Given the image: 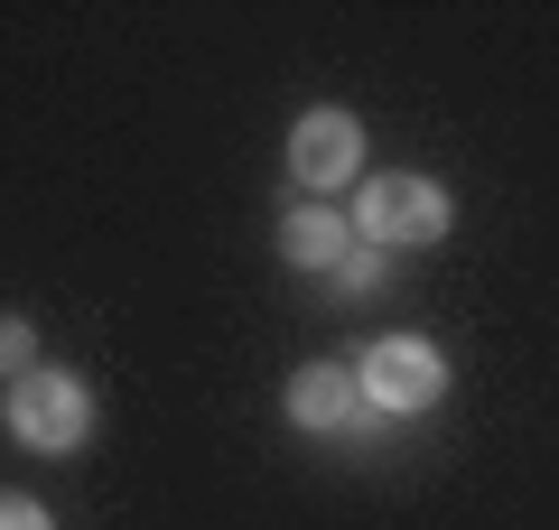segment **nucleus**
<instances>
[{"instance_id": "f03ea898", "label": "nucleus", "mask_w": 559, "mask_h": 530, "mask_svg": "<svg viewBox=\"0 0 559 530\" xmlns=\"http://www.w3.org/2000/svg\"><path fill=\"white\" fill-rule=\"evenodd\" d=\"M448 224H457V205H448L439 177H411V168H382L355 186V242H373V252H411V242H439Z\"/></svg>"}, {"instance_id": "1a4fd4ad", "label": "nucleus", "mask_w": 559, "mask_h": 530, "mask_svg": "<svg viewBox=\"0 0 559 530\" xmlns=\"http://www.w3.org/2000/svg\"><path fill=\"white\" fill-rule=\"evenodd\" d=\"M0 530H57L38 493H0Z\"/></svg>"}, {"instance_id": "f257e3e1", "label": "nucleus", "mask_w": 559, "mask_h": 530, "mask_svg": "<svg viewBox=\"0 0 559 530\" xmlns=\"http://www.w3.org/2000/svg\"><path fill=\"white\" fill-rule=\"evenodd\" d=\"M0 429L20 437V447H38V456H75L84 437H94V382L66 373V363H38V373L10 382Z\"/></svg>"}, {"instance_id": "39448f33", "label": "nucleus", "mask_w": 559, "mask_h": 530, "mask_svg": "<svg viewBox=\"0 0 559 530\" xmlns=\"http://www.w3.org/2000/svg\"><path fill=\"white\" fill-rule=\"evenodd\" d=\"M373 419V400H364V382L345 373V363H308V373H289V429L308 437H345Z\"/></svg>"}, {"instance_id": "7ed1b4c3", "label": "nucleus", "mask_w": 559, "mask_h": 530, "mask_svg": "<svg viewBox=\"0 0 559 530\" xmlns=\"http://www.w3.org/2000/svg\"><path fill=\"white\" fill-rule=\"evenodd\" d=\"M364 400H373V419H419L448 400V353L429 345V335H382L373 353L355 363Z\"/></svg>"}, {"instance_id": "6e6552de", "label": "nucleus", "mask_w": 559, "mask_h": 530, "mask_svg": "<svg viewBox=\"0 0 559 530\" xmlns=\"http://www.w3.org/2000/svg\"><path fill=\"white\" fill-rule=\"evenodd\" d=\"M326 279H336L345 298H373V289H382V279H392V270H382V252H373V242H355V252H345V261H336V270H326Z\"/></svg>"}, {"instance_id": "423d86ee", "label": "nucleus", "mask_w": 559, "mask_h": 530, "mask_svg": "<svg viewBox=\"0 0 559 530\" xmlns=\"http://www.w3.org/2000/svg\"><path fill=\"white\" fill-rule=\"evenodd\" d=\"M345 252H355V224L336 205H299V215L280 224V261H299V270H336Z\"/></svg>"}, {"instance_id": "0eeeda50", "label": "nucleus", "mask_w": 559, "mask_h": 530, "mask_svg": "<svg viewBox=\"0 0 559 530\" xmlns=\"http://www.w3.org/2000/svg\"><path fill=\"white\" fill-rule=\"evenodd\" d=\"M20 373H38V326L20 308H0V382H20Z\"/></svg>"}, {"instance_id": "20e7f679", "label": "nucleus", "mask_w": 559, "mask_h": 530, "mask_svg": "<svg viewBox=\"0 0 559 530\" xmlns=\"http://www.w3.org/2000/svg\"><path fill=\"white\" fill-rule=\"evenodd\" d=\"M289 177L318 186V196L355 186V177H364V121L345 112V103H308L299 131H289Z\"/></svg>"}]
</instances>
